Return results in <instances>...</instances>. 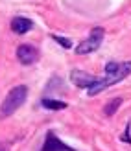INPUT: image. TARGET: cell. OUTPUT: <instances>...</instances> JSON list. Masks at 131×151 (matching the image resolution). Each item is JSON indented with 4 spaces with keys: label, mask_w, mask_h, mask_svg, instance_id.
Instances as JSON below:
<instances>
[{
    "label": "cell",
    "mask_w": 131,
    "mask_h": 151,
    "mask_svg": "<svg viewBox=\"0 0 131 151\" xmlns=\"http://www.w3.org/2000/svg\"><path fill=\"white\" fill-rule=\"evenodd\" d=\"M129 74H131V61H124V63L109 61L105 65V74L102 78H96V83L87 90V94L89 96H96L98 92L105 90L107 87L117 85V83H120L122 79H126Z\"/></svg>",
    "instance_id": "6da1fadb"
},
{
    "label": "cell",
    "mask_w": 131,
    "mask_h": 151,
    "mask_svg": "<svg viewBox=\"0 0 131 151\" xmlns=\"http://www.w3.org/2000/svg\"><path fill=\"white\" fill-rule=\"evenodd\" d=\"M26 98H28V87H26V85H17V87H13L9 92H7V96L4 98L2 105H0V118L4 120V118H7V116H11L13 112L26 101Z\"/></svg>",
    "instance_id": "7a4b0ae2"
},
{
    "label": "cell",
    "mask_w": 131,
    "mask_h": 151,
    "mask_svg": "<svg viewBox=\"0 0 131 151\" xmlns=\"http://www.w3.org/2000/svg\"><path fill=\"white\" fill-rule=\"evenodd\" d=\"M103 28L100 26H94L90 29V33L87 35L85 41H81L78 46H76V54L78 55H87V54H92V52H96L100 46H102V41H103Z\"/></svg>",
    "instance_id": "3957f363"
},
{
    "label": "cell",
    "mask_w": 131,
    "mask_h": 151,
    "mask_svg": "<svg viewBox=\"0 0 131 151\" xmlns=\"http://www.w3.org/2000/svg\"><path fill=\"white\" fill-rule=\"evenodd\" d=\"M41 151H76V149H72L70 146H67L59 137H56L52 131H48V133H46V138H44V144H43Z\"/></svg>",
    "instance_id": "277c9868"
},
{
    "label": "cell",
    "mask_w": 131,
    "mask_h": 151,
    "mask_svg": "<svg viewBox=\"0 0 131 151\" xmlns=\"http://www.w3.org/2000/svg\"><path fill=\"white\" fill-rule=\"evenodd\" d=\"M17 59L22 65H33L39 59V50L32 44H20L17 48Z\"/></svg>",
    "instance_id": "5b68a950"
},
{
    "label": "cell",
    "mask_w": 131,
    "mask_h": 151,
    "mask_svg": "<svg viewBox=\"0 0 131 151\" xmlns=\"http://www.w3.org/2000/svg\"><path fill=\"white\" fill-rule=\"evenodd\" d=\"M70 79L76 87H80V88H90L92 85L96 83V76H92V74H87V72H83V70H72L70 72Z\"/></svg>",
    "instance_id": "8992f818"
},
{
    "label": "cell",
    "mask_w": 131,
    "mask_h": 151,
    "mask_svg": "<svg viewBox=\"0 0 131 151\" xmlns=\"http://www.w3.org/2000/svg\"><path fill=\"white\" fill-rule=\"evenodd\" d=\"M32 28H33V22L26 17H13V20H11V29H13V33H17V35H24Z\"/></svg>",
    "instance_id": "52a82bcc"
},
{
    "label": "cell",
    "mask_w": 131,
    "mask_h": 151,
    "mask_svg": "<svg viewBox=\"0 0 131 151\" xmlns=\"http://www.w3.org/2000/svg\"><path fill=\"white\" fill-rule=\"evenodd\" d=\"M41 105H43L44 109H50V111H63V109H67V101L52 100V98H43Z\"/></svg>",
    "instance_id": "ba28073f"
},
{
    "label": "cell",
    "mask_w": 131,
    "mask_h": 151,
    "mask_svg": "<svg viewBox=\"0 0 131 151\" xmlns=\"http://www.w3.org/2000/svg\"><path fill=\"white\" fill-rule=\"evenodd\" d=\"M120 105H122V98H111V100L105 103V107H103L105 116H113L114 112L120 109Z\"/></svg>",
    "instance_id": "9c48e42d"
},
{
    "label": "cell",
    "mask_w": 131,
    "mask_h": 151,
    "mask_svg": "<svg viewBox=\"0 0 131 151\" xmlns=\"http://www.w3.org/2000/svg\"><path fill=\"white\" fill-rule=\"evenodd\" d=\"M52 39L56 41V42H59L63 48H72V41L65 39V37H61V35H52Z\"/></svg>",
    "instance_id": "30bf717a"
},
{
    "label": "cell",
    "mask_w": 131,
    "mask_h": 151,
    "mask_svg": "<svg viewBox=\"0 0 131 151\" xmlns=\"http://www.w3.org/2000/svg\"><path fill=\"white\" fill-rule=\"evenodd\" d=\"M122 140L127 142V144H131V138H129V124L126 125V131H124V137H122Z\"/></svg>",
    "instance_id": "8fae6325"
},
{
    "label": "cell",
    "mask_w": 131,
    "mask_h": 151,
    "mask_svg": "<svg viewBox=\"0 0 131 151\" xmlns=\"http://www.w3.org/2000/svg\"><path fill=\"white\" fill-rule=\"evenodd\" d=\"M0 151H7V146H6V144H2V142H0Z\"/></svg>",
    "instance_id": "7c38bea8"
}]
</instances>
